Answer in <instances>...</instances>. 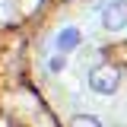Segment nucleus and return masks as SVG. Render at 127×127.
<instances>
[{"label":"nucleus","instance_id":"20e7f679","mask_svg":"<svg viewBox=\"0 0 127 127\" xmlns=\"http://www.w3.org/2000/svg\"><path fill=\"white\" fill-rule=\"evenodd\" d=\"M70 127H102V121H98L95 114H86V111H83V114H73V118H70Z\"/></svg>","mask_w":127,"mask_h":127},{"label":"nucleus","instance_id":"7ed1b4c3","mask_svg":"<svg viewBox=\"0 0 127 127\" xmlns=\"http://www.w3.org/2000/svg\"><path fill=\"white\" fill-rule=\"evenodd\" d=\"M83 45V32L76 26H67V29L57 32V38H54V48H57V54H70V51H76Z\"/></svg>","mask_w":127,"mask_h":127},{"label":"nucleus","instance_id":"f257e3e1","mask_svg":"<svg viewBox=\"0 0 127 127\" xmlns=\"http://www.w3.org/2000/svg\"><path fill=\"white\" fill-rule=\"evenodd\" d=\"M89 89L95 95H114L121 89V70L114 64H95L89 70Z\"/></svg>","mask_w":127,"mask_h":127},{"label":"nucleus","instance_id":"f03ea898","mask_svg":"<svg viewBox=\"0 0 127 127\" xmlns=\"http://www.w3.org/2000/svg\"><path fill=\"white\" fill-rule=\"evenodd\" d=\"M102 26H105V32L127 29V0H108L102 6Z\"/></svg>","mask_w":127,"mask_h":127},{"label":"nucleus","instance_id":"39448f33","mask_svg":"<svg viewBox=\"0 0 127 127\" xmlns=\"http://www.w3.org/2000/svg\"><path fill=\"white\" fill-rule=\"evenodd\" d=\"M64 67H67V54H54V57L48 61V70H51V73H64Z\"/></svg>","mask_w":127,"mask_h":127}]
</instances>
